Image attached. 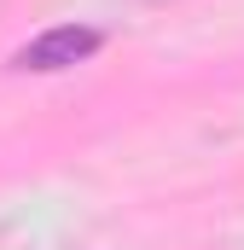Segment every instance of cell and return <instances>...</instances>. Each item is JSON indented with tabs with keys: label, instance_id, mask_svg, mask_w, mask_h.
<instances>
[{
	"label": "cell",
	"instance_id": "6da1fadb",
	"mask_svg": "<svg viewBox=\"0 0 244 250\" xmlns=\"http://www.w3.org/2000/svg\"><path fill=\"white\" fill-rule=\"evenodd\" d=\"M99 41H105V35L87 29V23H59V29L35 35L29 47H18V53H12V70H70V64L93 59Z\"/></svg>",
	"mask_w": 244,
	"mask_h": 250
}]
</instances>
